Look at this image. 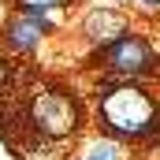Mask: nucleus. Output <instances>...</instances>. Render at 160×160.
I'll list each match as a JSON object with an SVG mask.
<instances>
[{"instance_id": "f257e3e1", "label": "nucleus", "mask_w": 160, "mask_h": 160, "mask_svg": "<svg viewBox=\"0 0 160 160\" xmlns=\"http://www.w3.org/2000/svg\"><path fill=\"white\" fill-rule=\"evenodd\" d=\"M101 116H104V123H108L116 134L138 138V134H149V130H153V123H157V104H153V97H149L145 89H138V86H116V89L104 93Z\"/></svg>"}, {"instance_id": "f03ea898", "label": "nucleus", "mask_w": 160, "mask_h": 160, "mask_svg": "<svg viewBox=\"0 0 160 160\" xmlns=\"http://www.w3.org/2000/svg\"><path fill=\"white\" fill-rule=\"evenodd\" d=\"M30 116H34V127L45 138H67L78 127L82 108H78V101L67 97V93H41L30 104Z\"/></svg>"}, {"instance_id": "7ed1b4c3", "label": "nucleus", "mask_w": 160, "mask_h": 160, "mask_svg": "<svg viewBox=\"0 0 160 160\" xmlns=\"http://www.w3.org/2000/svg\"><path fill=\"white\" fill-rule=\"evenodd\" d=\"M153 48L145 38H116L104 48V67L108 75L119 78H138V75H153Z\"/></svg>"}, {"instance_id": "20e7f679", "label": "nucleus", "mask_w": 160, "mask_h": 160, "mask_svg": "<svg viewBox=\"0 0 160 160\" xmlns=\"http://www.w3.org/2000/svg\"><path fill=\"white\" fill-rule=\"evenodd\" d=\"M52 30V22L41 15V11H22L11 26H8V48H15V52H34L45 34Z\"/></svg>"}, {"instance_id": "39448f33", "label": "nucleus", "mask_w": 160, "mask_h": 160, "mask_svg": "<svg viewBox=\"0 0 160 160\" xmlns=\"http://www.w3.org/2000/svg\"><path fill=\"white\" fill-rule=\"evenodd\" d=\"M127 34V19H123L119 11H112V8H101V11H93L89 19H86V38L97 41V45H104V41H116Z\"/></svg>"}, {"instance_id": "423d86ee", "label": "nucleus", "mask_w": 160, "mask_h": 160, "mask_svg": "<svg viewBox=\"0 0 160 160\" xmlns=\"http://www.w3.org/2000/svg\"><path fill=\"white\" fill-rule=\"evenodd\" d=\"M75 160H123V149H119V142L97 138V142H89V145H86Z\"/></svg>"}, {"instance_id": "0eeeda50", "label": "nucleus", "mask_w": 160, "mask_h": 160, "mask_svg": "<svg viewBox=\"0 0 160 160\" xmlns=\"http://www.w3.org/2000/svg\"><path fill=\"white\" fill-rule=\"evenodd\" d=\"M26 11H41V8H60V4H67V0H19Z\"/></svg>"}, {"instance_id": "6e6552de", "label": "nucleus", "mask_w": 160, "mask_h": 160, "mask_svg": "<svg viewBox=\"0 0 160 160\" xmlns=\"http://www.w3.org/2000/svg\"><path fill=\"white\" fill-rule=\"evenodd\" d=\"M4 78H8V63L0 60V86H4Z\"/></svg>"}, {"instance_id": "1a4fd4ad", "label": "nucleus", "mask_w": 160, "mask_h": 160, "mask_svg": "<svg viewBox=\"0 0 160 160\" xmlns=\"http://www.w3.org/2000/svg\"><path fill=\"white\" fill-rule=\"evenodd\" d=\"M142 4H145L149 11H157V4H160V0H142Z\"/></svg>"}, {"instance_id": "9d476101", "label": "nucleus", "mask_w": 160, "mask_h": 160, "mask_svg": "<svg viewBox=\"0 0 160 160\" xmlns=\"http://www.w3.org/2000/svg\"><path fill=\"white\" fill-rule=\"evenodd\" d=\"M0 26H4V0H0Z\"/></svg>"}]
</instances>
